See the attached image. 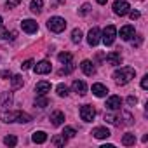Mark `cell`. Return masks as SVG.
Instances as JSON below:
<instances>
[{
	"mask_svg": "<svg viewBox=\"0 0 148 148\" xmlns=\"http://www.w3.org/2000/svg\"><path fill=\"white\" fill-rule=\"evenodd\" d=\"M105 120L113 124V125H129V124H132L131 113L120 112V110H110L108 113H105Z\"/></svg>",
	"mask_w": 148,
	"mask_h": 148,
	"instance_id": "1",
	"label": "cell"
},
{
	"mask_svg": "<svg viewBox=\"0 0 148 148\" xmlns=\"http://www.w3.org/2000/svg\"><path fill=\"white\" fill-rule=\"evenodd\" d=\"M134 75H136V70L134 68H131V66H122V68H119V70H115L113 71V80L119 84V86H125V84H129L132 79H134Z\"/></svg>",
	"mask_w": 148,
	"mask_h": 148,
	"instance_id": "2",
	"label": "cell"
},
{
	"mask_svg": "<svg viewBox=\"0 0 148 148\" xmlns=\"http://www.w3.org/2000/svg\"><path fill=\"white\" fill-rule=\"evenodd\" d=\"M2 120L5 124H11V122L28 124V122H32V115H28L25 112H7V113H2Z\"/></svg>",
	"mask_w": 148,
	"mask_h": 148,
	"instance_id": "3",
	"label": "cell"
},
{
	"mask_svg": "<svg viewBox=\"0 0 148 148\" xmlns=\"http://www.w3.org/2000/svg\"><path fill=\"white\" fill-rule=\"evenodd\" d=\"M47 28H49L51 32H54V33H61V32H64V28H66V21H64V18L52 16V18L47 21Z\"/></svg>",
	"mask_w": 148,
	"mask_h": 148,
	"instance_id": "4",
	"label": "cell"
},
{
	"mask_svg": "<svg viewBox=\"0 0 148 148\" xmlns=\"http://www.w3.org/2000/svg\"><path fill=\"white\" fill-rule=\"evenodd\" d=\"M115 38H117V28H115L113 25H108V26L101 32V42H103L105 45H112V44L115 42Z\"/></svg>",
	"mask_w": 148,
	"mask_h": 148,
	"instance_id": "5",
	"label": "cell"
},
{
	"mask_svg": "<svg viewBox=\"0 0 148 148\" xmlns=\"http://www.w3.org/2000/svg\"><path fill=\"white\" fill-rule=\"evenodd\" d=\"M99 42H101V30H99L98 26H94V28H91L89 33H87V44H89L91 47H96Z\"/></svg>",
	"mask_w": 148,
	"mask_h": 148,
	"instance_id": "6",
	"label": "cell"
},
{
	"mask_svg": "<svg viewBox=\"0 0 148 148\" xmlns=\"http://www.w3.org/2000/svg\"><path fill=\"white\" fill-rule=\"evenodd\" d=\"M94 117H96V110H94V106H91V105H84V106H80V119H82L84 122H92Z\"/></svg>",
	"mask_w": 148,
	"mask_h": 148,
	"instance_id": "7",
	"label": "cell"
},
{
	"mask_svg": "<svg viewBox=\"0 0 148 148\" xmlns=\"http://www.w3.org/2000/svg\"><path fill=\"white\" fill-rule=\"evenodd\" d=\"M129 11H131V5L125 0H117V2H113V12L117 16H125Z\"/></svg>",
	"mask_w": 148,
	"mask_h": 148,
	"instance_id": "8",
	"label": "cell"
},
{
	"mask_svg": "<svg viewBox=\"0 0 148 148\" xmlns=\"http://www.w3.org/2000/svg\"><path fill=\"white\" fill-rule=\"evenodd\" d=\"M12 106V92H0V112L9 110Z\"/></svg>",
	"mask_w": 148,
	"mask_h": 148,
	"instance_id": "9",
	"label": "cell"
},
{
	"mask_svg": "<svg viewBox=\"0 0 148 148\" xmlns=\"http://www.w3.org/2000/svg\"><path fill=\"white\" fill-rule=\"evenodd\" d=\"M21 28H23L25 33H37L38 32V25L33 19H23L21 21Z\"/></svg>",
	"mask_w": 148,
	"mask_h": 148,
	"instance_id": "10",
	"label": "cell"
},
{
	"mask_svg": "<svg viewBox=\"0 0 148 148\" xmlns=\"http://www.w3.org/2000/svg\"><path fill=\"white\" fill-rule=\"evenodd\" d=\"M33 70H35V73H38V75H45V73H51V70H52V66H51V63L49 61H38L35 66H33Z\"/></svg>",
	"mask_w": 148,
	"mask_h": 148,
	"instance_id": "11",
	"label": "cell"
},
{
	"mask_svg": "<svg viewBox=\"0 0 148 148\" xmlns=\"http://www.w3.org/2000/svg\"><path fill=\"white\" fill-rule=\"evenodd\" d=\"M108 110H120L122 106V98L120 96H110L106 99V105H105Z\"/></svg>",
	"mask_w": 148,
	"mask_h": 148,
	"instance_id": "12",
	"label": "cell"
},
{
	"mask_svg": "<svg viewBox=\"0 0 148 148\" xmlns=\"http://www.w3.org/2000/svg\"><path fill=\"white\" fill-rule=\"evenodd\" d=\"M134 26H131V25H125V26H122L120 28V38L122 40H132V37H134Z\"/></svg>",
	"mask_w": 148,
	"mask_h": 148,
	"instance_id": "13",
	"label": "cell"
},
{
	"mask_svg": "<svg viewBox=\"0 0 148 148\" xmlns=\"http://www.w3.org/2000/svg\"><path fill=\"white\" fill-rule=\"evenodd\" d=\"M80 70L86 73V75H89V77L96 73V66H94V63L89 61V59H84V61L80 63Z\"/></svg>",
	"mask_w": 148,
	"mask_h": 148,
	"instance_id": "14",
	"label": "cell"
},
{
	"mask_svg": "<svg viewBox=\"0 0 148 148\" xmlns=\"http://www.w3.org/2000/svg\"><path fill=\"white\" fill-rule=\"evenodd\" d=\"M92 94L96 98H105L108 94V87L103 84H92Z\"/></svg>",
	"mask_w": 148,
	"mask_h": 148,
	"instance_id": "15",
	"label": "cell"
},
{
	"mask_svg": "<svg viewBox=\"0 0 148 148\" xmlns=\"http://www.w3.org/2000/svg\"><path fill=\"white\" fill-rule=\"evenodd\" d=\"M51 122H52V125L59 127V125L64 122V113H63L61 110H56V112H52V113H51Z\"/></svg>",
	"mask_w": 148,
	"mask_h": 148,
	"instance_id": "16",
	"label": "cell"
},
{
	"mask_svg": "<svg viewBox=\"0 0 148 148\" xmlns=\"http://www.w3.org/2000/svg\"><path fill=\"white\" fill-rule=\"evenodd\" d=\"M71 89L75 91L77 94H80V96H84V94L87 92V86H86V82H82V80H73Z\"/></svg>",
	"mask_w": 148,
	"mask_h": 148,
	"instance_id": "17",
	"label": "cell"
},
{
	"mask_svg": "<svg viewBox=\"0 0 148 148\" xmlns=\"http://www.w3.org/2000/svg\"><path fill=\"white\" fill-rule=\"evenodd\" d=\"M106 63L108 64H113V66H117V64H120L122 63V56H120V52H108L106 54Z\"/></svg>",
	"mask_w": 148,
	"mask_h": 148,
	"instance_id": "18",
	"label": "cell"
},
{
	"mask_svg": "<svg viewBox=\"0 0 148 148\" xmlns=\"http://www.w3.org/2000/svg\"><path fill=\"white\" fill-rule=\"evenodd\" d=\"M49 91H51V82H47V80L37 82V86H35V92L37 94H47Z\"/></svg>",
	"mask_w": 148,
	"mask_h": 148,
	"instance_id": "19",
	"label": "cell"
},
{
	"mask_svg": "<svg viewBox=\"0 0 148 148\" xmlns=\"http://www.w3.org/2000/svg\"><path fill=\"white\" fill-rule=\"evenodd\" d=\"M91 134H92L96 139H106V138L110 136V131H108L106 127H94Z\"/></svg>",
	"mask_w": 148,
	"mask_h": 148,
	"instance_id": "20",
	"label": "cell"
},
{
	"mask_svg": "<svg viewBox=\"0 0 148 148\" xmlns=\"http://www.w3.org/2000/svg\"><path fill=\"white\" fill-rule=\"evenodd\" d=\"M32 141L37 143V145H42V143L47 141V134H45L44 131H35V132L32 134Z\"/></svg>",
	"mask_w": 148,
	"mask_h": 148,
	"instance_id": "21",
	"label": "cell"
},
{
	"mask_svg": "<svg viewBox=\"0 0 148 148\" xmlns=\"http://www.w3.org/2000/svg\"><path fill=\"white\" fill-rule=\"evenodd\" d=\"M42 7H44V0H32L30 11H32L33 14H40V12H42Z\"/></svg>",
	"mask_w": 148,
	"mask_h": 148,
	"instance_id": "22",
	"label": "cell"
},
{
	"mask_svg": "<svg viewBox=\"0 0 148 148\" xmlns=\"http://www.w3.org/2000/svg\"><path fill=\"white\" fill-rule=\"evenodd\" d=\"M11 87H12V91H16V89H19V87H23V84H25V79L21 77V75H14V77H11Z\"/></svg>",
	"mask_w": 148,
	"mask_h": 148,
	"instance_id": "23",
	"label": "cell"
},
{
	"mask_svg": "<svg viewBox=\"0 0 148 148\" xmlns=\"http://www.w3.org/2000/svg\"><path fill=\"white\" fill-rule=\"evenodd\" d=\"M47 105H49V99H47L45 94H38V98H35V106H38V108H45Z\"/></svg>",
	"mask_w": 148,
	"mask_h": 148,
	"instance_id": "24",
	"label": "cell"
},
{
	"mask_svg": "<svg viewBox=\"0 0 148 148\" xmlns=\"http://www.w3.org/2000/svg\"><path fill=\"white\" fill-rule=\"evenodd\" d=\"M136 143V136L134 134H131V132H125L124 136H122V145H125V146H131V145H134Z\"/></svg>",
	"mask_w": 148,
	"mask_h": 148,
	"instance_id": "25",
	"label": "cell"
},
{
	"mask_svg": "<svg viewBox=\"0 0 148 148\" xmlns=\"http://www.w3.org/2000/svg\"><path fill=\"white\" fill-rule=\"evenodd\" d=\"M16 32H9V30H0V38H2V40H14L16 38Z\"/></svg>",
	"mask_w": 148,
	"mask_h": 148,
	"instance_id": "26",
	"label": "cell"
},
{
	"mask_svg": "<svg viewBox=\"0 0 148 148\" xmlns=\"http://www.w3.org/2000/svg\"><path fill=\"white\" fill-rule=\"evenodd\" d=\"M82 37L84 35H82V30L80 28H75V30L71 32V42L73 44H80L82 42Z\"/></svg>",
	"mask_w": 148,
	"mask_h": 148,
	"instance_id": "27",
	"label": "cell"
},
{
	"mask_svg": "<svg viewBox=\"0 0 148 148\" xmlns=\"http://www.w3.org/2000/svg\"><path fill=\"white\" fill-rule=\"evenodd\" d=\"M75 134H77V131L73 129V127H70V125H66V127L63 129V132H61V136H63V138H66V139L73 138V136H75Z\"/></svg>",
	"mask_w": 148,
	"mask_h": 148,
	"instance_id": "28",
	"label": "cell"
},
{
	"mask_svg": "<svg viewBox=\"0 0 148 148\" xmlns=\"http://www.w3.org/2000/svg\"><path fill=\"white\" fill-rule=\"evenodd\" d=\"M66 66H63L61 70H59V75H63V73H64V75H68V73H71L73 70H75V64H73V61H70V63H64Z\"/></svg>",
	"mask_w": 148,
	"mask_h": 148,
	"instance_id": "29",
	"label": "cell"
},
{
	"mask_svg": "<svg viewBox=\"0 0 148 148\" xmlns=\"http://www.w3.org/2000/svg\"><path fill=\"white\" fill-rule=\"evenodd\" d=\"M56 92H58V96H61V98H66V96H68V87H66L64 84H58V87H56Z\"/></svg>",
	"mask_w": 148,
	"mask_h": 148,
	"instance_id": "30",
	"label": "cell"
},
{
	"mask_svg": "<svg viewBox=\"0 0 148 148\" xmlns=\"http://www.w3.org/2000/svg\"><path fill=\"white\" fill-rule=\"evenodd\" d=\"M58 59H59V63H63V64H64V63H70L73 58H71V54H70V52H61V54H58Z\"/></svg>",
	"mask_w": 148,
	"mask_h": 148,
	"instance_id": "31",
	"label": "cell"
},
{
	"mask_svg": "<svg viewBox=\"0 0 148 148\" xmlns=\"http://www.w3.org/2000/svg\"><path fill=\"white\" fill-rule=\"evenodd\" d=\"M51 141H52V145H54V146H64V143H66V138H63V136L59 134V136H54Z\"/></svg>",
	"mask_w": 148,
	"mask_h": 148,
	"instance_id": "32",
	"label": "cell"
},
{
	"mask_svg": "<svg viewBox=\"0 0 148 148\" xmlns=\"http://www.w3.org/2000/svg\"><path fill=\"white\" fill-rule=\"evenodd\" d=\"M4 143H5L7 146H16V145H18V138H16V136H5V138H4Z\"/></svg>",
	"mask_w": 148,
	"mask_h": 148,
	"instance_id": "33",
	"label": "cell"
},
{
	"mask_svg": "<svg viewBox=\"0 0 148 148\" xmlns=\"http://www.w3.org/2000/svg\"><path fill=\"white\" fill-rule=\"evenodd\" d=\"M23 2V0H7V2H5V7L7 9H14L16 5H19Z\"/></svg>",
	"mask_w": 148,
	"mask_h": 148,
	"instance_id": "34",
	"label": "cell"
},
{
	"mask_svg": "<svg viewBox=\"0 0 148 148\" xmlns=\"http://www.w3.org/2000/svg\"><path fill=\"white\" fill-rule=\"evenodd\" d=\"M33 64H35V61H33V59H26V61H23L21 68H23V70H30V68H33Z\"/></svg>",
	"mask_w": 148,
	"mask_h": 148,
	"instance_id": "35",
	"label": "cell"
},
{
	"mask_svg": "<svg viewBox=\"0 0 148 148\" xmlns=\"http://www.w3.org/2000/svg\"><path fill=\"white\" fill-rule=\"evenodd\" d=\"M89 11H91V5H89V4H84L79 12H80V16H86V14H89Z\"/></svg>",
	"mask_w": 148,
	"mask_h": 148,
	"instance_id": "36",
	"label": "cell"
},
{
	"mask_svg": "<svg viewBox=\"0 0 148 148\" xmlns=\"http://www.w3.org/2000/svg\"><path fill=\"white\" fill-rule=\"evenodd\" d=\"M127 14L131 16V19H132V21H134V19H139V16H141V14H139L138 11H129Z\"/></svg>",
	"mask_w": 148,
	"mask_h": 148,
	"instance_id": "37",
	"label": "cell"
},
{
	"mask_svg": "<svg viewBox=\"0 0 148 148\" xmlns=\"http://www.w3.org/2000/svg\"><path fill=\"white\" fill-rule=\"evenodd\" d=\"M0 77H2V79H11V77H12V73H11L9 70H4L2 73H0Z\"/></svg>",
	"mask_w": 148,
	"mask_h": 148,
	"instance_id": "38",
	"label": "cell"
},
{
	"mask_svg": "<svg viewBox=\"0 0 148 148\" xmlns=\"http://www.w3.org/2000/svg\"><path fill=\"white\" fill-rule=\"evenodd\" d=\"M141 42H143V37H141V35H138V37H136V40H132V45L139 47V45H141Z\"/></svg>",
	"mask_w": 148,
	"mask_h": 148,
	"instance_id": "39",
	"label": "cell"
},
{
	"mask_svg": "<svg viewBox=\"0 0 148 148\" xmlns=\"http://www.w3.org/2000/svg\"><path fill=\"white\" fill-rule=\"evenodd\" d=\"M141 87H143V89H148V75H145V77L141 79Z\"/></svg>",
	"mask_w": 148,
	"mask_h": 148,
	"instance_id": "40",
	"label": "cell"
},
{
	"mask_svg": "<svg viewBox=\"0 0 148 148\" xmlns=\"http://www.w3.org/2000/svg\"><path fill=\"white\" fill-rule=\"evenodd\" d=\"M127 103H129L131 106H134V105L138 103V98H136V96H129V98H127Z\"/></svg>",
	"mask_w": 148,
	"mask_h": 148,
	"instance_id": "41",
	"label": "cell"
},
{
	"mask_svg": "<svg viewBox=\"0 0 148 148\" xmlns=\"http://www.w3.org/2000/svg\"><path fill=\"white\" fill-rule=\"evenodd\" d=\"M96 2H98V4H99V5H105V4H106V2H108V0H96Z\"/></svg>",
	"mask_w": 148,
	"mask_h": 148,
	"instance_id": "42",
	"label": "cell"
},
{
	"mask_svg": "<svg viewBox=\"0 0 148 148\" xmlns=\"http://www.w3.org/2000/svg\"><path fill=\"white\" fill-rule=\"evenodd\" d=\"M2 28H4V19L0 18V30H2Z\"/></svg>",
	"mask_w": 148,
	"mask_h": 148,
	"instance_id": "43",
	"label": "cell"
}]
</instances>
